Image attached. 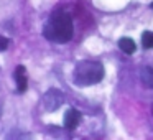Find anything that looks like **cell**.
<instances>
[{
    "mask_svg": "<svg viewBox=\"0 0 153 140\" xmlns=\"http://www.w3.org/2000/svg\"><path fill=\"white\" fill-rule=\"evenodd\" d=\"M43 36L53 43H68L73 38V20L66 12H54L43 27Z\"/></svg>",
    "mask_w": 153,
    "mask_h": 140,
    "instance_id": "obj_1",
    "label": "cell"
},
{
    "mask_svg": "<svg viewBox=\"0 0 153 140\" xmlns=\"http://www.w3.org/2000/svg\"><path fill=\"white\" fill-rule=\"evenodd\" d=\"M102 77H104L102 63H97V61H92V60L79 61L73 73V81L79 87H87V86H92V84H97L102 81Z\"/></svg>",
    "mask_w": 153,
    "mask_h": 140,
    "instance_id": "obj_2",
    "label": "cell"
},
{
    "mask_svg": "<svg viewBox=\"0 0 153 140\" xmlns=\"http://www.w3.org/2000/svg\"><path fill=\"white\" fill-rule=\"evenodd\" d=\"M63 101H64V97H63V94H61L59 91L51 89L50 92L45 96V106H46L48 110H56L58 107L63 104Z\"/></svg>",
    "mask_w": 153,
    "mask_h": 140,
    "instance_id": "obj_3",
    "label": "cell"
},
{
    "mask_svg": "<svg viewBox=\"0 0 153 140\" xmlns=\"http://www.w3.org/2000/svg\"><path fill=\"white\" fill-rule=\"evenodd\" d=\"M81 112L76 109H68L66 114H64V127L69 130H74L81 122Z\"/></svg>",
    "mask_w": 153,
    "mask_h": 140,
    "instance_id": "obj_4",
    "label": "cell"
},
{
    "mask_svg": "<svg viewBox=\"0 0 153 140\" xmlns=\"http://www.w3.org/2000/svg\"><path fill=\"white\" fill-rule=\"evenodd\" d=\"M15 83H17V91L18 92H25L28 87V77H27V69L25 66H18L15 69Z\"/></svg>",
    "mask_w": 153,
    "mask_h": 140,
    "instance_id": "obj_5",
    "label": "cell"
},
{
    "mask_svg": "<svg viewBox=\"0 0 153 140\" xmlns=\"http://www.w3.org/2000/svg\"><path fill=\"white\" fill-rule=\"evenodd\" d=\"M140 79L146 87L153 89V68L152 66H143L140 69Z\"/></svg>",
    "mask_w": 153,
    "mask_h": 140,
    "instance_id": "obj_6",
    "label": "cell"
},
{
    "mask_svg": "<svg viewBox=\"0 0 153 140\" xmlns=\"http://www.w3.org/2000/svg\"><path fill=\"white\" fill-rule=\"evenodd\" d=\"M119 48L123 51V53H127V54H132V53H135V50H137V45H135V41L132 40V38H120L119 40Z\"/></svg>",
    "mask_w": 153,
    "mask_h": 140,
    "instance_id": "obj_7",
    "label": "cell"
},
{
    "mask_svg": "<svg viewBox=\"0 0 153 140\" xmlns=\"http://www.w3.org/2000/svg\"><path fill=\"white\" fill-rule=\"evenodd\" d=\"M142 45H143V48H146V50L153 48V31H143Z\"/></svg>",
    "mask_w": 153,
    "mask_h": 140,
    "instance_id": "obj_8",
    "label": "cell"
},
{
    "mask_svg": "<svg viewBox=\"0 0 153 140\" xmlns=\"http://www.w3.org/2000/svg\"><path fill=\"white\" fill-rule=\"evenodd\" d=\"M7 46H8V40L5 36H0V51L7 50Z\"/></svg>",
    "mask_w": 153,
    "mask_h": 140,
    "instance_id": "obj_9",
    "label": "cell"
},
{
    "mask_svg": "<svg viewBox=\"0 0 153 140\" xmlns=\"http://www.w3.org/2000/svg\"><path fill=\"white\" fill-rule=\"evenodd\" d=\"M150 7H152V8H153V4H152V5H150Z\"/></svg>",
    "mask_w": 153,
    "mask_h": 140,
    "instance_id": "obj_10",
    "label": "cell"
},
{
    "mask_svg": "<svg viewBox=\"0 0 153 140\" xmlns=\"http://www.w3.org/2000/svg\"><path fill=\"white\" fill-rule=\"evenodd\" d=\"M152 112H153V109H152Z\"/></svg>",
    "mask_w": 153,
    "mask_h": 140,
    "instance_id": "obj_11",
    "label": "cell"
}]
</instances>
